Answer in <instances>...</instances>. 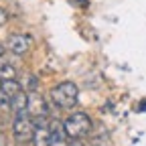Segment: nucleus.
<instances>
[{"label": "nucleus", "mask_w": 146, "mask_h": 146, "mask_svg": "<svg viewBox=\"0 0 146 146\" xmlns=\"http://www.w3.org/2000/svg\"><path fill=\"white\" fill-rule=\"evenodd\" d=\"M4 91V94L8 96V98H14L16 94H21V91H25L23 89V85L18 83L16 79H6V81H2V87H0Z\"/></svg>", "instance_id": "8"}, {"label": "nucleus", "mask_w": 146, "mask_h": 146, "mask_svg": "<svg viewBox=\"0 0 146 146\" xmlns=\"http://www.w3.org/2000/svg\"><path fill=\"white\" fill-rule=\"evenodd\" d=\"M27 110L33 120L36 118H49V104L47 100L39 94V91H29V100H27Z\"/></svg>", "instance_id": "4"}, {"label": "nucleus", "mask_w": 146, "mask_h": 146, "mask_svg": "<svg viewBox=\"0 0 146 146\" xmlns=\"http://www.w3.org/2000/svg\"><path fill=\"white\" fill-rule=\"evenodd\" d=\"M0 79L6 81V79H16V67L8 61L0 59Z\"/></svg>", "instance_id": "9"}, {"label": "nucleus", "mask_w": 146, "mask_h": 146, "mask_svg": "<svg viewBox=\"0 0 146 146\" xmlns=\"http://www.w3.org/2000/svg\"><path fill=\"white\" fill-rule=\"evenodd\" d=\"M67 146H85L81 140H71V142H67Z\"/></svg>", "instance_id": "13"}, {"label": "nucleus", "mask_w": 146, "mask_h": 146, "mask_svg": "<svg viewBox=\"0 0 146 146\" xmlns=\"http://www.w3.org/2000/svg\"><path fill=\"white\" fill-rule=\"evenodd\" d=\"M63 128L71 140H79L83 136H89V132L94 130V122L85 112H73L63 120Z\"/></svg>", "instance_id": "2"}, {"label": "nucleus", "mask_w": 146, "mask_h": 146, "mask_svg": "<svg viewBox=\"0 0 146 146\" xmlns=\"http://www.w3.org/2000/svg\"><path fill=\"white\" fill-rule=\"evenodd\" d=\"M4 53H6V47H4V45H0V59H2V55H4Z\"/></svg>", "instance_id": "14"}, {"label": "nucleus", "mask_w": 146, "mask_h": 146, "mask_svg": "<svg viewBox=\"0 0 146 146\" xmlns=\"http://www.w3.org/2000/svg\"><path fill=\"white\" fill-rule=\"evenodd\" d=\"M91 132H94V130H91ZM91 144H94V146H108L110 144V134H108L106 128H104L102 136H100V130L94 132V136H91Z\"/></svg>", "instance_id": "10"}, {"label": "nucleus", "mask_w": 146, "mask_h": 146, "mask_svg": "<svg viewBox=\"0 0 146 146\" xmlns=\"http://www.w3.org/2000/svg\"><path fill=\"white\" fill-rule=\"evenodd\" d=\"M6 23H8V12L4 8H0V27H4Z\"/></svg>", "instance_id": "12"}, {"label": "nucleus", "mask_w": 146, "mask_h": 146, "mask_svg": "<svg viewBox=\"0 0 146 146\" xmlns=\"http://www.w3.org/2000/svg\"><path fill=\"white\" fill-rule=\"evenodd\" d=\"M0 87H2V79H0Z\"/></svg>", "instance_id": "15"}, {"label": "nucleus", "mask_w": 146, "mask_h": 146, "mask_svg": "<svg viewBox=\"0 0 146 146\" xmlns=\"http://www.w3.org/2000/svg\"><path fill=\"white\" fill-rule=\"evenodd\" d=\"M31 47H33V39L25 33H14L6 41V49L14 55H25V53L31 51Z\"/></svg>", "instance_id": "5"}, {"label": "nucleus", "mask_w": 146, "mask_h": 146, "mask_svg": "<svg viewBox=\"0 0 146 146\" xmlns=\"http://www.w3.org/2000/svg\"><path fill=\"white\" fill-rule=\"evenodd\" d=\"M33 132H35V120L31 118L29 110L16 112L12 118V136L18 144H25L33 140Z\"/></svg>", "instance_id": "3"}, {"label": "nucleus", "mask_w": 146, "mask_h": 146, "mask_svg": "<svg viewBox=\"0 0 146 146\" xmlns=\"http://www.w3.org/2000/svg\"><path fill=\"white\" fill-rule=\"evenodd\" d=\"M51 102L59 110H71L79 102V87L73 81H61L51 89Z\"/></svg>", "instance_id": "1"}, {"label": "nucleus", "mask_w": 146, "mask_h": 146, "mask_svg": "<svg viewBox=\"0 0 146 146\" xmlns=\"http://www.w3.org/2000/svg\"><path fill=\"white\" fill-rule=\"evenodd\" d=\"M51 118H36L35 120V132H33V144L35 146H49L51 140Z\"/></svg>", "instance_id": "6"}, {"label": "nucleus", "mask_w": 146, "mask_h": 146, "mask_svg": "<svg viewBox=\"0 0 146 146\" xmlns=\"http://www.w3.org/2000/svg\"><path fill=\"white\" fill-rule=\"evenodd\" d=\"M8 110H12V98H8L0 89V112H8Z\"/></svg>", "instance_id": "11"}, {"label": "nucleus", "mask_w": 146, "mask_h": 146, "mask_svg": "<svg viewBox=\"0 0 146 146\" xmlns=\"http://www.w3.org/2000/svg\"><path fill=\"white\" fill-rule=\"evenodd\" d=\"M51 124V140H49V146H67L69 142V136L63 128V122L59 120H49Z\"/></svg>", "instance_id": "7"}]
</instances>
